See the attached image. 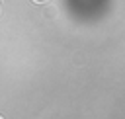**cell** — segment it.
I'll list each match as a JSON object with an SVG mask.
<instances>
[{
  "instance_id": "1",
  "label": "cell",
  "mask_w": 125,
  "mask_h": 119,
  "mask_svg": "<svg viewBox=\"0 0 125 119\" xmlns=\"http://www.w3.org/2000/svg\"><path fill=\"white\" fill-rule=\"evenodd\" d=\"M55 14H57V8H55V6H49V8L43 12L45 18H55Z\"/></svg>"
},
{
  "instance_id": "3",
  "label": "cell",
  "mask_w": 125,
  "mask_h": 119,
  "mask_svg": "<svg viewBox=\"0 0 125 119\" xmlns=\"http://www.w3.org/2000/svg\"><path fill=\"white\" fill-rule=\"evenodd\" d=\"M0 14H2V8H0Z\"/></svg>"
},
{
  "instance_id": "4",
  "label": "cell",
  "mask_w": 125,
  "mask_h": 119,
  "mask_svg": "<svg viewBox=\"0 0 125 119\" xmlns=\"http://www.w3.org/2000/svg\"><path fill=\"white\" fill-rule=\"evenodd\" d=\"M0 119H4V117H2V115H0Z\"/></svg>"
},
{
  "instance_id": "2",
  "label": "cell",
  "mask_w": 125,
  "mask_h": 119,
  "mask_svg": "<svg viewBox=\"0 0 125 119\" xmlns=\"http://www.w3.org/2000/svg\"><path fill=\"white\" fill-rule=\"evenodd\" d=\"M33 2H37V4H45L47 0H33Z\"/></svg>"
}]
</instances>
